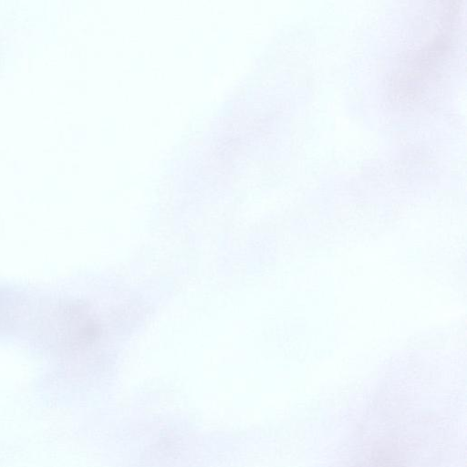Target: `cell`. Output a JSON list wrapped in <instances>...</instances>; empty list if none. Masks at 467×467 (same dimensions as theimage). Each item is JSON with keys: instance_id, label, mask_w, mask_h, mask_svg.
<instances>
[{"instance_id": "cell-1", "label": "cell", "mask_w": 467, "mask_h": 467, "mask_svg": "<svg viewBox=\"0 0 467 467\" xmlns=\"http://www.w3.org/2000/svg\"><path fill=\"white\" fill-rule=\"evenodd\" d=\"M20 310V303L15 300L14 296L0 290V329L16 324Z\"/></svg>"}]
</instances>
